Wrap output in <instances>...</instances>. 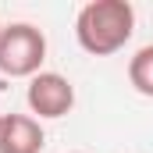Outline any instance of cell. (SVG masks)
<instances>
[{"label": "cell", "mask_w": 153, "mask_h": 153, "mask_svg": "<svg viewBox=\"0 0 153 153\" xmlns=\"http://www.w3.org/2000/svg\"><path fill=\"white\" fill-rule=\"evenodd\" d=\"M135 32V7L128 0H89L75 14V39L93 57H111L125 50Z\"/></svg>", "instance_id": "1"}, {"label": "cell", "mask_w": 153, "mask_h": 153, "mask_svg": "<svg viewBox=\"0 0 153 153\" xmlns=\"http://www.w3.org/2000/svg\"><path fill=\"white\" fill-rule=\"evenodd\" d=\"M46 61V36L32 22H11L0 29V71L7 78H36Z\"/></svg>", "instance_id": "2"}, {"label": "cell", "mask_w": 153, "mask_h": 153, "mask_svg": "<svg viewBox=\"0 0 153 153\" xmlns=\"http://www.w3.org/2000/svg\"><path fill=\"white\" fill-rule=\"evenodd\" d=\"M25 103H29V111H32L36 121L39 117H46V121L64 117V114H71V107H75V85L61 71H39L36 78H29Z\"/></svg>", "instance_id": "3"}, {"label": "cell", "mask_w": 153, "mask_h": 153, "mask_svg": "<svg viewBox=\"0 0 153 153\" xmlns=\"http://www.w3.org/2000/svg\"><path fill=\"white\" fill-rule=\"evenodd\" d=\"M46 132L32 114H4L0 121V153H43Z\"/></svg>", "instance_id": "4"}, {"label": "cell", "mask_w": 153, "mask_h": 153, "mask_svg": "<svg viewBox=\"0 0 153 153\" xmlns=\"http://www.w3.org/2000/svg\"><path fill=\"white\" fill-rule=\"evenodd\" d=\"M128 82H132L135 93L153 100V46L135 50V57L128 61Z\"/></svg>", "instance_id": "5"}, {"label": "cell", "mask_w": 153, "mask_h": 153, "mask_svg": "<svg viewBox=\"0 0 153 153\" xmlns=\"http://www.w3.org/2000/svg\"><path fill=\"white\" fill-rule=\"evenodd\" d=\"M0 121H4V114H0Z\"/></svg>", "instance_id": "6"}, {"label": "cell", "mask_w": 153, "mask_h": 153, "mask_svg": "<svg viewBox=\"0 0 153 153\" xmlns=\"http://www.w3.org/2000/svg\"><path fill=\"white\" fill-rule=\"evenodd\" d=\"M75 153H78V150H75Z\"/></svg>", "instance_id": "7"}]
</instances>
